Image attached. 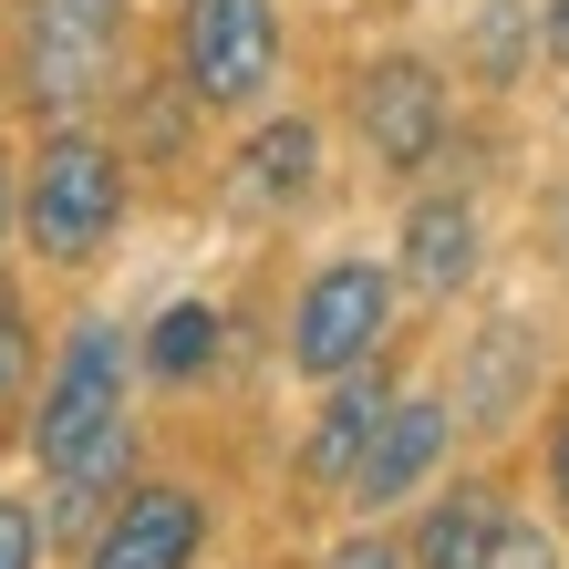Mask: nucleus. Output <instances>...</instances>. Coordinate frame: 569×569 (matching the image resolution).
<instances>
[{"instance_id": "2eb2a0df", "label": "nucleus", "mask_w": 569, "mask_h": 569, "mask_svg": "<svg viewBox=\"0 0 569 569\" xmlns=\"http://www.w3.org/2000/svg\"><path fill=\"white\" fill-rule=\"evenodd\" d=\"M21 393H31V311L0 290V415H11Z\"/></svg>"}, {"instance_id": "6e6552de", "label": "nucleus", "mask_w": 569, "mask_h": 569, "mask_svg": "<svg viewBox=\"0 0 569 569\" xmlns=\"http://www.w3.org/2000/svg\"><path fill=\"white\" fill-rule=\"evenodd\" d=\"M487 259V228H477V197L466 187H425L405 208V239H393V290L415 300H456Z\"/></svg>"}, {"instance_id": "a211bd4d", "label": "nucleus", "mask_w": 569, "mask_h": 569, "mask_svg": "<svg viewBox=\"0 0 569 569\" xmlns=\"http://www.w3.org/2000/svg\"><path fill=\"white\" fill-rule=\"evenodd\" d=\"M321 569H405V539H383V528H352V539H331Z\"/></svg>"}, {"instance_id": "aec40b11", "label": "nucleus", "mask_w": 569, "mask_h": 569, "mask_svg": "<svg viewBox=\"0 0 569 569\" xmlns=\"http://www.w3.org/2000/svg\"><path fill=\"white\" fill-rule=\"evenodd\" d=\"M549 497H559V518H569V405H559V425H549Z\"/></svg>"}, {"instance_id": "dca6fc26", "label": "nucleus", "mask_w": 569, "mask_h": 569, "mask_svg": "<svg viewBox=\"0 0 569 569\" xmlns=\"http://www.w3.org/2000/svg\"><path fill=\"white\" fill-rule=\"evenodd\" d=\"M487 569H569V559H559V539H549L539 518H508L497 549H487Z\"/></svg>"}, {"instance_id": "9d476101", "label": "nucleus", "mask_w": 569, "mask_h": 569, "mask_svg": "<svg viewBox=\"0 0 569 569\" xmlns=\"http://www.w3.org/2000/svg\"><path fill=\"white\" fill-rule=\"evenodd\" d=\"M228 177H239V208H249V218L300 208V197L321 187V124H311V114H270L239 156H228Z\"/></svg>"}, {"instance_id": "ddd939ff", "label": "nucleus", "mask_w": 569, "mask_h": 569, "mask_svg": "<svg viewBox=\"0 0 569 569\" xmlns=\"http://www.w3.org/2000/svg\"><path fill=\"white\" fill-rule=\"evenodd\" d=\"M208 362H218V311L208 300H166L156 331H146V373L156 383H197Z\"/></svg>"}, {"instance_id": "423d86ee", "label": "nucleus", "mask_w": 569, "mask_h": 569, "mask_svg": "<svg viewBox=\"0 0 569 569\" xmlns=\"http://www.w3.org/2000/svg\"><path fill=\"white\" fill-rule=\"evenodd\" d=\"M197 559H208V497L177 477H136L73 569H197Z\"/></svg>"}, {"instance_id": "f3484780", "label": "nucleus", "mask_w": 569, "mask_h": 569, "mask_svg": "<svg viewBox=\"0 0 569 569\" xmlns=\"http://www.w3.org/2000/svg\"><path fill=\"white\" fill-rule=\"evenodd\" d=\"M0 569H42V508L0 497Z\"/></svg>"}, {"instance_id": "412c9836", "label": "nucleus", "mask_w": 569, "mask_h": 569, "mask_svg": "<svg viewBox=\"0 0 569 569\" xmlns=\"http://www.w3.org/2000/svg\"><path fill=\"white\" fill-rule=\"evenodd\" d=\"M0 249H11V166H0Z\"/></svg>"}, {"instance_id": "7ed1b4c3", "label": "nucleus", "mask_w": 569, "mask_h": 569, "mask_svg": "<svg viewBox=\"0 0 569 569\" xmlns=\"http://www.w3.org/2000/svg\"><path fill=\"white\" fill-rule=\"evenodd\" d=\"M280 0H177V83L197 114H259L280 93Z\"/></svg>"}, {"instance_id": "9b49d317", "label": "nucleus", "mask_w": 569, "mask_h": 569, "mask_svg": "<svg viewBox=\"0 0 569 569\" xmlns=\"http://www.w3.org/2000/svg\"><path fill=\"white\" fill-rule=\"evenodd\" d=\"M383 405H393V383L373 373V362L342 373V383H321V425H311V446H300V477H311V487H342L352 466H362V446H373Z\"/></svg>"}, {"instance_id": "f8f14e48", "label": "nucleus", "mask_w": 569, "mask_h": 569, "mask_svg": "<svg viewBox=\"0 0 569 569\" xmlns=\"http://www.w3.org/2000/svg\"><path fill=\"white\" fill-rule=\"evenodd\" d=\"M518 393H528V331L497 321V331H477V373L456 393V425H508Z\"/></svg>"}, {"instance_id": "f257e3e1", "label": "nucleus", "mask_w": 569, "mask_h": 569, "mask_svg": "<svg viewBox=\"0 0 569 569\" xmlns=\"http://www.w3.org/2000/svg\"><path fill=\"white\" fill-rule=\"evenodd\" d=\"M124 208H136V156L114 136H93V124L42 136L21 166V197H11L31 259H52V270H93L124 239Z\"/></svg>"}, {"instance_id": "1a4fd4ad", "label": "nucleus", "mask_w": 569, "mask_h": 569, "mask_svg": "<svg viewBox=\"0 0 569 569\" xmlns=\"http://www.w3.org/2000/svg\"><path fill=\"white\" fill-rule=\"evenodd\" d=\"M508 487L497 477H456V487H435L425 497V518H415V539H405V569H487L497 549V528H508Z\"/></svg>"}, {"instance_id": "20e7f679", "label": "nucleus", "mask_w": 569, "mask_h": 569, "mask_svg": "<svg viewBox=\"0 0 569 569\" xmlns=\"http://www.w3.org/2000/svg\"><path fill=\"white\" fill-rule=\"evenodd\" d=\"M383 331H393V270L383 259H321L300 280V300H290V362L311 383L362 373L383 352Z\"/></svg>"}, {"instance_id": "f03ea898", "label": "nucleus", "mask_w": 569, "mask_h": 569, "mask_svg": "<svg viewBox=\"0 0 569 569\" xmlns=\"http://www.w3.org/2000/svg\"><path fill=\"white\" fill-rule=\"evenodd\" d=\"M124 11L136 0H11V104L62 136L93 124V104L124 73Z\"/></svg>"}, {"instance_id": "6ab92c4d", "label": "nucleus", "mask_w": 569, "mask_h": 569, "mask_svg": "<svg viewBox=\"0 0 569 569\" xmlns=\"http://www.w3.org/2000/svg\"><path fill=\"white\" fill-rule=\"evenodd\" d=\"M528 21H539V52H549L559 73H569V0H539V11H528Z\"/></svg>"}, {"instance_id": "39448f33", "label": "nucleus", "mask_w": 569, "mask_h": 569, "mask_svg": "<svg viewBox=\"0 0 569 569\" xmlns=\"http://www.w3.org/2000/svg\"><path fill=\"white\" fill-rule=\"evenodd\" d=\"M446 124H456V93L446 73H435L425 52H373L352 73V136L373 166H393V177H425L435 156H446Z\"/></svg>"}, {"instance_id": "0eeeda50", "label": "nucleus", "mask_w": 569, "mask_h": 569, "mask_svg": "<svg viewBox=\"0 0 569 569\" xmlns=\"http://www.w3.org/2000/svg\"><path fill=\"white\" fill-rule=\"evenodd\" d=\"M446 446H456V405H446V393H393V405H383V425H373V446H362V466L342 477V497H352L362 518L405 508L415 487H435Z\"/></svg>"}, {"instance_id": "4468645a", "label": "nucleus", "mask_w": 569, "mask_h": 569, "mask_svg": "<svg viewBox=\"0 0 569 569\" xmlns=\"http://www.w3.org/2000/svg\"><path fill=\"white\" fill-rule=\"evenodd\" d=\"M528 42H539V21H528V0H487V21H477V73H487V83H508Z\"/></svg>"}]
</instances>
